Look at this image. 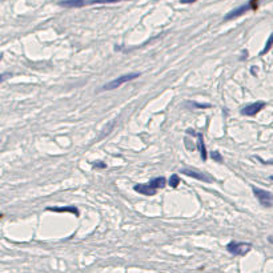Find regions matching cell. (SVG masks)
<instances>
[{"label": "cell", "instance_id": "cell-5", "mask_svg": "<svg viewBox=\"0 0 273 273\" xmlns=\"http://www.w3.org/2000/svg\"><path fill=\"white\" fill-rule=\"evenodd\" d=\"M265 108V103L264 101H256V103H252V104H248L247 107L241 108V115L244 116H256L259 112H261Z\"/></svg>", "mask_w": 273, "mask_h": 273}, {"label": "cell", "instance_id": "cell-20", "mask_svg": "<svg viewBox=\"0 0 273 273\" xmlns=\"http://www.w3.org/2000/svg\"><path fill=\"white\" fill-rule=\"evenodd\" d=\"M250 71H252L253 75H256V71H257V68H256V67H252V68H250Z\"/></svg>", "mask_w": 273, "mask_h": 273}, {"label": "cell", "instance_id": "cell-3", "mask_svg": "<svg viewBox=\"0 0 273 273\" xmlns=\"http://www.w3.org/2000/svg\"><path fill=\"white\" fill-rule=\"evenodd\" d=\"M252 189H253L256 199L259 200V203L263 205V207H265V208L273 207V193L272 192H268V191H265V189H261L257 187H252Z\"/></svg>", "mask_w": 273, "mask_h": 273}, {"label": "cell", "instance_id": "cell-18", "mask_svg": "<svg viewBox=\"0 0 273 273\" xmlns=\"http://www.w3.org/2000/svg\"><path fill=\"white\" fill-rule=\"evenodd\" d=\"M194 107H197V108H209L210 105L209 104H200V103H192Z\"/></svg>", "mask_w": 273, "mask_h": 273}, {"label": "cell", "instance_id": "cell-10", "mask_svg": "<svg viewBox=\"0 0 273 273\" xmlns=\"http://www.w3.org/2000/svg\"><path fill=\"white\" fill-rule=\"evenodd\" d=\"M196 136L199 139L197 145H199V149H200V153H201V159L207 160V149H205V144H204V136L201 135V133H196Z\"/></svg>", "mask_w": 273, "mask_h": 273}, {"label": "cell", "instance_id": "cell-14", "mask_svg": "<svg viewBox=\"0 0 273 273\" xmlns=\"http://www.w3.org/2000/svg\"><path fill=\"white\" fill-rule=\"evenodd\" d=\"M179 184H180V177H179V175L173 173V175L171 176V179H169V185H171V188H177V187H179Z\"/></svg>", "mask_w": 273, "mask_h": 273}, {"label": "cell", "instance_id": "cell-22", "mask_svg": "<svg viewBox=\"0 0 273 273\" xmlns=\"http://www.w3.org/2000/svg\"><path fill=\"white\" fill-rule=\"evenodd\" d=\"M270 180H273V176H270Z\"/></svg>", "mask_w": 273, "mask_h": 273}, {"label": "cell", "instance_id": "cell-4", "mask_svg": "<svg viewBox=\"0 0 273 273\" xmlns=\"http://www.w3.org/2000/svg\"><path fill=\"white\" fill-rule=\"evenodd\" d=\"M252 249V245L249 243H240V241H231L227 245V250L235 256H245Z\"/></svg>", "mask_w": 273, "mask_h": 273}, {"label": "cell", "instance_id": "cell-16", "mask_svg": "<svg viewBox=\"0 0 273 273\" xmlns=\"http://www.w3.org/2000/svg\"><path fill=\"white\" fill-rule=\"evenodd\" d=\"M212 159H213V160H216L217 163H222L221 155H220V152H219V151H215V152H212Z\"/></svg>", "mask_w": 273, "mask_h": 273}, {"label": "cell", "instance_id": "cell-9", "mask_svg": "<svg viewBox=\"0 0 273 273\" xmlns=\"http://www.w3.org/2000/svg\"><path fill=\"white\" fill-rule=\"evenodd\" d=\"M47 210H51V212H69L75 216H79V210L76 207H48Z\"/></svg>", "mask_w": 273, "mask_h": 273}, {"label": "cell", "instance_id": "cell-11", "mask_svg": "<svg viewBox=\"0 0 273 273\" xmlns=\"http://www.w3.org/2000/svg\"><path fill=\"white\" fill-rule=\"evenodd\" d=\"M149 183H151L156 189H163V188L167 185V180H165V177H163V176H160V177H155V179L151 180Z\"/></svg>", "mask_w": 273, "mask_h": 273}, {"label": "cell", "instance_id": "cell-1", "mask_svg": "<svg viewBox=\"0 0 273 273\" xmlns=\"http://www.w3.org/2000/svg\"><path fill=\"white\" fill-rule=\"evenodd\" d=\"M259 3H260V0H249L247 4H243V5H240V7H237L235 9L229 11V12L224 16V21H229V20L240 18V16H243L244 14H247L248 11H250V9L256 11V9L259 8Z\"/></svg>", "mask_w": 273, "mask_h": 273}, {"label": "cell", "instance_id": "cell-19", "mask_svg": "<svg viewBox=\"0 0 273 273\" xmlns=\"http://www.w3.org/2000/svg\"><path fill=\"white\" fill-rule=\"evenodd\" d=\"M199 0H180L181 4H192V3H196Z\"/></svg>", "mask_w": 273, "mask_h": 273}, {"label": "cell", "instance_id": "cell-13", "mask_svg": "<svg viewBox=\"0 0 273 273\" xmlns=\"http://www.w3.org/2000/svg\"><path fill=\"white\" fill-rule=\"evenodd\" d=\"M273 47V32L269 35V37H268V40H266V44H265V47H264V49L260 52V55L263 56V55H265V53H268L269 51H270V48Z\"/></svg>", "mask_w": 273, "mask_h": 273}, {"label": "cell", "instance_id": "cell-8", "mask_svg": "<svg viewBox=\"0 0 273 273\" xmlns=\"http://www.w3.org/2000/svg\"><path fill=\"white\" fill-rule=\"evenodd\" d=\"M57 4L64 8H81L87 5V0H61Z\"/></svg>", "mask_w": 273, "mask_h": 273}, {"label": "cell", "instance_id": "cell-15", "mask_svg": "<svg viewBox=\"0 0 273 273\" xmlns=\"http://www.w3.org/2000/svg\"><path fill=\"white\" fill-rule=\"evenodd\" d=\"M92 167L97 169H104V168H107V164L104 161H96V163H92Z\"/></svg>", "mask_w": 273, "mask_h": 273}, {"label": "cell", "instance_id": "cell-7", "mask_svg": "<svg viewBox=\"0 0 273 273\" xmlns=\"http://www.w3.org/2000/svg\"><path fill=\"white\" fill-rule=\"evenodd\" d=\"M183 175H187L189 177H192V179H196V180H200V181H205V183H212V179L208 177L207 175L204 173H200L197 171H191V169H183L181 171Z\"/></svg>", "mask_w": 273, "mask_h": 273}, {"label": "cell", "instance_id": "cell-12", "mask_svg": "<svg viewBox=\"0 0 273 273\" xmlns=\"http://www.w3.org/2000/svg\"><path fill=\"white\" fill-rule=\"evenodd\" d=\"M120 2H127V0H87V5H95V4H115Z\"/></svg>", "mask_w": 273, "mask_h": 273}, {"label": "cell", "instance_id": "cell-17", "mask_svg": "<svg viewBox=\"0 0 273 273\" xmlns=\"http://www.w3.org/2000/svg\"><path fill=\"white\" fill-rule=\"evenodd\" d=\"M256 159H257V160L260 161V163H263V164H266V165H273V160H266V161H265V160H263L261 157H259V156H256Z\"/></svg>", "mask_w": 273, "mask_h": 273}, {"label": "cell", "instance_id": "cell-2", "mask_svg": "<svg viewBox=\"0 0 273 273\" xmlns=\"http://www.w3.org/2000/svg\"><path fill=\"white\" fill-rule=\"evenodd\" d=\"M139 76H140V74H127V75H123V76L117 77V79H115V80H112V81L107 83L105 85H103L101 90H103V91H112V90H116V88L121 87L123 84H124V83H128V81H131V80L137 79Z\"/></svg>", "mask_w": 273, "mask_h": 273}, {"label": "cell", "instance_id": "cell-21", "mask_svg": "<svg viewBox=\"0 0 273 273\" xmlns=\"http://www.w3.org/2000/svg\"><path fill=\"white\" fill-rule=\"evenodd\" d=\"M268 240H269V243L273 244V236H269V237H268Z\"/></svg>", "mask_w": 273, "mask_h": 273}, {"label": "cell", "instance_id": "cell-6", "mask_svg": "<svg viewBox=\"0 0 273 273\" xmlns=\"http://www.w3.org/2000/svg\"><path fill=\"white\" fill-rule=\"evenodd\" d=\"M133 189L137 192V193H141V194H145V196H153L157 192V189H156L151 183H145V184H136Z\"/></svg>", "mask_w": 273, "mask_h": 273}]
</instances>
